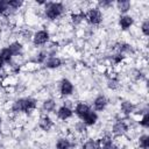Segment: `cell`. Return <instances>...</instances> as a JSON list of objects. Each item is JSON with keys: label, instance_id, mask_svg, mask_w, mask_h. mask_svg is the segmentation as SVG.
Instances as JSON below:
<instances>
[{"label": "cell", "instance_id": "f546056e", "mask_svg": "<svg viewBox=\"0 0 149 149\" xmlns=\"http://www.w3.org/2000/svg\"><path fill=\"white\" fill-rule=\"evenodd\" d=\"M76 128H77V130H78L79 133H83V132H85V129H86V125H85L83 121H80V122H78V123L76 125Z\"/></svg>", "mask_w": 149, "mask_h": 149}, {"label": "cell", "instance_id": "7c38bea8", "mask_svg": "<svg viewBox=\"0 0 149 149\" xmlns=\"http://www.w3.org/2000/svg\"><path fill=\"white\" fill-rule=\"evenodd\" d=\"M93 106H94V109L95 111H102L107 106V99L104 95H99V97H97L94 99Z\"/></svg>", "mask_w": 149, "mask_h": 149}, {"label": "cell", "instance_id": "8992f818", "mask_svg": "<svg viewBox=\"0 0 149 149\" xmlns=\"http://www.w3.org/2000/svg\"><path fill=\"white\" fill-rule=\"evenodd\" d=\"M90 111H91L90 106H87V105L84 104V102H79V104H77L76 107H74V113H76V115H77L79 119H81V120H83V118H84Z\"/></svg>", "mask_w": 149, "mask_h": 149}, {"label": "cell", "instance_id": "484cf974", "mask_svg": "<svg viewBox=\"0 0 149 149\" xmlns=\"http://www.w3.org/2000/svg\"><path fill=\"white\" fill-rule=\"evenodd\" d=\"M140 125L144 128H148L149 127V114L148 113H144V115L142 116L141 121H140Z\"/></svg>", "mask_w": 149, "mask_h": 149}, {"label": "cell", "instance_id": "52a82bcc", "mask_svg": "<svg viewBox=\"0 0 149 149\" xmlns=\"http://www.w3.org/2000/svg\"><path fill=\"white\" fill-rule=\"evenodd\" d=\"M73 114V111L68 107V106H62L58 108L57 111V116L61 119V120H66V119H70Z\"/></svg>", "mask_w": 149, "mask_h": 149}, {"label": "cell", "instance_id": "8fae6325", "mask_svg": "<svg viewBox=\"0 0 149 149\" xmlns=\"http://www.w3.org/2000/svg\"><path fill=\"white\" fill-rule=\"evenodd\" d=\"M98 120V114L95 112H93L92 109L83 118V122L86 125V126H93Z\"/></svg>", "mask_w": 149, "mask_h": 149}, {"label": "cell", "instance_id": "f1b7e54d", "mask_svg": "<svg viewBox=\"0 0 149 149\" xmlns=\"http://www.w3.org/2000/svg\"><path fill=\"white\" fill-rule=\"evenodd\" d=\"M98 5H99V7L108 8V7H111V6L113 5V2H112V1H109V0H101V1H99V2H98Z\"/></svg>", "mask_w": 149, "mask_h": 149}, {"label": "cell", "instance_id": "1f68e13d", "mask_svg": "<svg viewBox=\"0 0 149 149\" xmlns=\"http://www.w3.org/2000/svg\"><path fill=\"white\" fill-rule=\"evenodd\" d=\"M45 58H47V54L45 52H40V55L37 57V62L38 63H42V62H44Z\"/></svg>", "mask_w": 149, "mask_h": 149}, {"label": "cell", "instance_id": "4fadbf2b", "mask_svg": "<svg viewBox=\"0 0 149 149\" xmlns=\"http://www.w3.org/2000/svg\"><path fill=\"white\" fill-rule=\"evenodd\" d=\"M100 149H118V147L112 142L109 137H102L99 140Z\"/></svg>", "mask_w": 149, "mask_h": 149}, {"label": "cell", "instance_id": "e0dca14e", "mask_svg": "<svg viewBox=\"0 0 149 149\" xmlns=\"http://www.w3.org/2000/svg\"><path fill=\"white\" fill-rule=\"evenodd\" d=\"M7 48L9 49V51L12 52V55H13V56L19 55V54L22 51V45H21L19 42H13V43H12V44H9Z\"/></svg>", "mask_w": 149, "mask_h": 149}, {"label": "cell", "instance_id": "d6a6232c", "mask_svg": "<svg viewBox=\"0 0 149 149\" xmlns=\"http://www.w3.org/2000/svg\"><path fill=\"white\" fill-rule=\"evenodd\" d=\"M3 64H5V63H3V61H2L1 58H0V70L2 69V66H3Z\"/></svg>", "mask_w": 149, "mask_h": 149}, {"label": "cell", "instance_id": "277c9868", "mask_svg": "<svg viewBox=\"0 0 149 149\" xmlns=\"http://www.w3.org/2000/svg\"><path fill=\"white\" fill-rule=\"evenodd\" d=\"M48 41H49V33L47 30H38L33 36V42L35 45L45 44Z\"/></svg>", "mask_w": 149, "mask_h": 149}, {"label": "cell", "instance_id": "3957f363", "mask_svg": "<svg viewBox=\"0 0 149 149\" xmlns=\"http://www.w3.org/2000/svg\"><path fill=\"white\" fill-rule=\"evenodd\" d=\"M85 19L91 23V24H99L102 21V13L100 8H91L87 10L85 14Z\"/></svg>", "mask_w": 149, "mask_h": 149}, {"label": "cell", "instance_id": "2e32d148", "mask_svg": "<svg viewBox=\"0 0 149 149\" xmlns=\"http://www.w3.org/2000/svg\"><path fill=\"white\" fill-rule=\"evenodd\" d=\"M12 57H13V55H12V52L9 51L8 48H3V49L0 51V58L3 61V63H9V62L12 61Z\"/></svg>", "mask_w": 149, "mask_h": 149}, {"label": "cell", "instance_id": "5bb4252c", "mask_svg": "<svg viewBox=\"0 0 149 149\" xmlns=\"http://www.w3.org/2000/svg\"><path fill=\"white\" fill-rule=\"evenodd\" d=\"M61 65H62V61L58 57H49L45 61V66L49 69H56V68H59Z\"/></svg>", "mask_w": 149, "mask_h": 149}, {"label": "cell", "instance_id": "d6986e66", "mask_svg": "<svg viewBox=\"0 0 149 149\" xmlns=\"http://www.w3.org/2000/svg\"><path fill=\"white\" fill-rule=\"evenodd\" d=\"M71 143L66 139H59L56 143V149H70Z\"/></svg>", "mask_w": 149, "mask_h": 149}, {"label": "cell", "instance_id": "5b68a950", "mask_svg": "<svg viewBox=\"0 0 149 149\" xmlns=\"http://www.w3.org/2000/svg\"><path fill=\"white\" fill-rule=\"evenodd\" d=\"M59 91H61V94H62V95H70V94H72V92H73V84H72L69 79L64 78V79H62V81H61Z\"/></svg>", "mask_w": 149, "mask_h": 149}, {"label": "cell", "instance_id": "836d02e7", "mask_svg": "<svg viewBox=\"0 0 149 149\" xmlns=\"http://www.w3.org/2000/svg\"><path fill=\"white\" fill-rule=\"evenodd\" d=\"M0 126H1V118H0Z\"/></svg>", "mask_w": 149, "mask_h": 149}, {"label": "cell", "instance_id": "4316f807", "mask_svg": "<svg viewBox=\"0 0 149 149\" xmlns=\"http://www.w3.org/2000/svg\"><path fill=\"white\" fill-rule=\"evenodd\" d=\"M107 86H108L109 88H112V90H115V88L119 86V83H118V80H116L115 78H112V79H109V80L107 81Z\"/></svg>", "mask_w": 149, "mask_h": 149}, {"label": "cell", "instance_id": "d4e9b609", "mask_svg": "<svg viewBox=\"0 0 149 149\" xmlns=\"http://www.w3.org/2000/svg\"><path fill=\"white\" fill-rule=\"evenodd\" d=\"M141 31H142V34H143L144 36H148V35H149V21H148V20H146V21L142 23V26H141Z\"/></svg>", "mask_w": 149, "mask_h": 149}, {"label": "cell", "instance_id": "603a6c76", "mask_svg": "<svg viewBox=\"0 0 149 149\" xmlns=\"http://www.w3.org/2000/svg\"><path fill=\"white\" fill-rule=\"evenodd\" d=\"M83 19H85V14L84 13H74V14H72L71 15V20H72V22L74 23V24H78V23H80L81 21H83Z\"/></svg>", "mask_w": 149, "mask_h": 149}, {"label": "cell", "instance_id": "83f0119b", "mask_svg": "<svg viewBox=\"0 0 149 149\" xmlns=\"http://www.w3.org/2000/svg\"><path fill=\"white\" fill-rule=\"evenodd\" d=\"M8 5H7V0H0V14H3L5 12H7Z\"/></svg>", "mask_w": 149, "mask_h": 149}, {"label": "cell", "instance_id": "ac0fdd59", "mask_svg": "<svg viewBox=\"0 0 149 149\" xmlns=\"http://www.w3.org/2000/svg\"><path fill=\"white\" fill-rule=\"evenodd\" d=\"M83 149H100V143H99V141L87 140L83 144Z\"/></svg>", "mask_w": 149, "mask_h": 149}, {"label": "cell", "instance_id": "6da1fadb", "mask_svg": "<svg viewBox=\"0 0 149 149\" xmlns=\"http://www.w3.org/2000/svg\"><path fill=\"white\" fill-rule=\"evenodd\" d=\"M36 107V100L33 98H20L14 101L12 109L15 113L19 112H29Z\"/></svg>", "mask_w": 149, "mask_h": 149}, {"label": "cell", "instance_id": "30bf717a", "mask_svg": "<svg viewBox=\"0 0 149 149\" xmlns=\"http://www.w3.org/2000/svg\"><path fill=\"white\" fill-rule=\"evenodd\" d=\"M38 126H40L41 129L48 132V130H50V129L52 128L54 122H52V120H51L48 115H44V116H42V118L40 119V121H38Z\"/></svg>", "mask_w": 149, "mask_h": 149}, {"label": "cell", "instance_id": "ffe728a7", "mask_svg": "<svg viewBox=\"0 0 149 149\" xmlns=\"http://www.w3.org/2000/svg\"><path fill=\"white\" fill-rule=\"evenodd\" d=\"M121 111L125 114H130L134 111V105L132 102H129V101H123L121 104Z\"/></svg>", "mask_w": 149, "mask_h": 149}, {"label": "cell", "instance_id": "44dd1931", "mask_svg": "<svg viewBox=\"0 0 149 149\" xmlns=\"http://www.w3.org/2000/svg\"><path fill=\"white\" fill-rule=\"evenodd\" d=\"M55 106H56V104H55V101H54L52 99H47V100L43 102V109H44L45 112H51V111H54V109H55Z\"/></svg>", "mask_w": 149, "mask_h": 149}, {"label": "cell", "instance_id": "7a4b0ae2", "mask_svg": "<svg viewBox=\"0 0 149 149\" xmlns=\"http://www.w3.org/2000/svg\"><path fill=\"white\" fill-rule=\"evenodd\" d=\"M64 10V6L62 2H45L44 3V13L49 20H56L62 15Z\"/></svg>", "mask_w": 149, "mask_h": 149}, {"label": "cell", "instance_id": "ba28073f", "mask_svg": "<svg viewBox=\"0 0 149 149\" xmlns=\"http://www.w3.org/2000/svg\"><path fill=\"white\" fill-rule=\"evenodd\" d=\"M127 129H128V127L123 121H116L113 125L112 132H113L114 135H123L127 132Z\"/></svg>", "mask_w": 149, "mask_h": 149}, {"label": "cell", "instance_id": "9a60e30c", "mask_svg": "<svg viewBox=\"0 0 149 149\" xmlns=\"http://www.w3.org/2000/svg\"><path fill=\"white\" fill-rule=\"evenodd\" d=\"M130 7H132V3H130V1H128V0H119V1L116 2V8H118L121 13H127V12L130 9Z\"/></svg>", "mask_w": 149, "mask_h": 149}, {"label": "cell", "instance_id": "4dcf8cb0", "mask_svg": "<svg viewBox=\"0 0 149 149\" xmlns=\"http://www.w3.org/2000/svg\"><path fill=\"white\" fill-rule=\"evenodd\" d=\"M123 57H125V56H123L122 54H118V55H114V56H113V62H114L115 64H118V63H120V62L123 59Z\"/></svg>", "mask_w": 149, "mask_h": 149}, {"label": "cell", "instance_id": "9c48e42d", "mask_svg": "<svg viewBox=\"0 0 149 149\" xmlns=\"http://www.w3.org/2000/svg\"><path fill=\"white\" fill-rule=\"evenodd\" d=\"M133 23H134V20L129 15H126L125 14V15H121L120 19H119V24H120V27H121L122 30H127L128 28H130V26Z\"/></svg>", "mask_w": 149, "mask_h": 149}, {"label": "cell", "instance_id": "7402d4cb", "mask_svg": "<svg viewBox=\"0 0 149 149\" xmlns=\"http://www.w3.org/2000/svg\"><path fill=\"white\" fill-rule=\"evenodd\" d=\"M139 144H140V147H141L142 149H148V147H149V136H148L147 134L140 136Z\"/></svg>", "mask_w": 149, "mask_h": 149}, {"label": "cell", "instance_id": "cb8c5ba5", "mask_svg": "<svg viewBox=\"0 0 149 149\" xmlns=\"http://www.w3.org/2000/svg\"><path fill=\"white\" fill-rule=\"evenodd\" d=\"M7 5H8V8L17 9L23 5V2L21 0H7Z\"/></svg>", "mask_w": 149, "mask_h": 149}]
</instances>
